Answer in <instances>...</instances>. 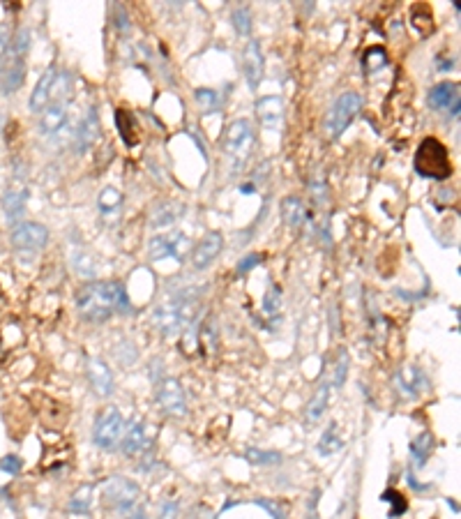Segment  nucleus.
<instances>
[{"label": "nucleus", "mask_w": 461, "mask_h": 519, "mask_svg": "<svg viewBox=\"0 0 461 519\" xmlns=\"http://www.w3.org/2000/svg\"><path fill=\"white\" fill-rule=\"evenodd\" d=\"M406 478H408V485L413 487V490H418V492H427L429 487H432V485H422V483H420L418 478L413 476V471H408V476H406Z\"/></svg>", "instance_id": "obj_46"}, {"label": "nucleus", "mask_w": 461, "mask_h": 519, "mask_svg": "<svg viewBox=\"0 0 461 519\" xmlns=\"http://www.w3.org/2000/svg\"><path fill=\"white\" fill-rule=\"evenodd\" d=\"M385 65H387V51L383 46H369V49L362 53V67L367 74L378 72V69H383Z\"/></svg>", "instance_id": "obj_33"}, {"label": "nucleus", "mask_w": 461, "mask_h": 519, "mask_svg": "<svg viewBox=\"0 0 461 519\" xmlns=\"http://www.w3.org/2000/svg\"><path fill=\"white\" fill-rule=\"evenodd\" d=\"M348 363H351V358H348V351L341 349L339 351V360H337V369H335V388H341V385L346 383V374H348Z\"/></svg>", "instance_id": "obj_40"}, {"label": "nucleus", "mask_w": 461, "mask_h": 519, "mask_svg": "<svg viewBox=\"0 0 461 519\" xmlns=\"http://www.w3.org/2000/svg\"><path fill=\"white\" fill-rule=\"evenodd\" d=\"M429 106L434 111H450L448 116L459 118V109H461V99H459V85L452 81H443L436 83L432 90H429Z\"/></svg>", "instance_id": "obj_12"}, {"label": "nucleus", "mask_w": 461, "mask_h": 519, "mask_svg": "<svg viewBox=\"0 0 461 519\" xmlns=\"http://www.w3.org/2000/svg\"><path fill=\"white\" fill-rule=\"evenodd\" d=\"M26 58H10L7 62V69L0 76V90H3V95H12V92H17L23 81H26Z\"/></svg>", "instance_id": "obj_22"}, {"label": "nucleus", "mask_w": 461, "mask_h": 519, "mask_svg": "<svg viewBox=\"0 0 461 519\" xmlns=\"http://www.w3.org/2000/svg\"><path fill=\"white\" fill-rule=\"evenodd\" d=\"M328 402H330V383H328V381H323V383L319 385V388H316L314 397L309 399V404H307V408H305L307 420H309V422L321 420V418H323V413H325V408H328Z\"/></svg>", "instance_id": "obj_26"}, {"label": "nucleus", "mask_w": 461, "mask_h": 519, "mask_svg": "<svg viewBox=\"0 0 461 519\" xmlns=\"http://www.w3.org/2000/svg\"><path fill=\"white\" fill-rule=\"evenodd\" d=\"M127 519H146V513H137V515H132V517H127Z\"/></svg>", "instance_id": "obj_49"}, {"label": "nucleus", "mask_w": 461, "mask_h": 519, "mask_svg": "<svg viewBox=\"0 0 461 519\" xmlns=\"http://www.w3.org/2000/svg\"><path fill=\"white\" fill-rule=\"evenodd\" d=\"M413 169H415L418 176L429 180H448L452 176L450 151L439 139L427 137L420 141L415 157H413Z\"/></svg>", "instance_id": "obj_2"}, {"label": "nucleus", "mask_w": 461, "mask_h": 519, "mask_svg": "<svg viewBox=\"0 0 461 519\" xmlns=\"http://www.w3.org/2000/svg\"><path fill=\"white\" fill-rule=\"evenodd\" d=\"M0 471L3 473H10V476H19L23 471V459L19 455H5L3 459H0Z\"/></svg>", "instance_id": "obj_41"}, {"label": "nucleus", "mask_w": 461, "mask_h": 519, "mask_svg": "<svg viewBox=\"0 0 461 519\" xmlns=\"http://www.w3.org/2000/svg\"><path fill=\"white\" fill-rule=\"evenodd\" d=\"M182 212H185V206L178 201H162V203H155V208L150 210V229H166V226L176 224L178 219L182 217Z\"/></svg>", "instance_id": "obj_21"}, {"label": "nucleus", "mask_w": 461, "mask_h": 519, "mask_svg": "<svg viewBox=\"0 0 461 519\" xmlns=\"http://www.w3.org/2000/svg\"><path fill=\"white\" fill-rule=\"evenodd\" d=\"M196 102H198V106H201L205 113H214L221 106L219 92L210 90V88H198L196 90Z\"/></svg>", "instance_id": "obj_37"}, {"label": "nucleus", "mask_w": 461, "mask_h": 519, "mask_svg": "<svg viewBox=\"0 0 461 519\" xmlns=\"http://www.w3.org/2000/svg\"><path fill=\"white\" fill-rule=\"evenodd\" d=\"M256 506H261V508H266L270 515H273L275 519H286V508L282 506L280 501H268V499H256L254 501Z\"/></svg>", "instance_id": "obj_42"}, {"label": "nucleus", "mask_w": 461, "mask_h": 519, "mask_svg": "<svg viewBox=\"0 0 461 519\" xmlns=\"http://www.w3.org/2000/svg\"><path fill=\"white\" fill-rule=\"evenodd\" d=\"M67 120H69L67 102L65 99H51L49 104L42 109V113H39V123H37L39 134L55 137L58 132L67 127Z\"/></svg>", "instance_id": "obj_11"}, {"label": "nucleus", "mask_w": 461, "mask_h": 519, "mask_svg": "<svg viewBox=\"0 0 461 519\" xmlns=\"http://www.w3.org/2000/svg\"><path fill=\"white\" fill-rule=\"evenodd\" d=\"M242 459L249 462L252 466H277L282 462V455L275 450H263V448H247L242 452Z\"/></svg>", "instance_id": "obj_31"}, {"label": "nucleus", "mask_w": 461, "mask_h": 519, "mask_svg": "<svg viewBox=\"0 0 461 519\" xmlns=\"http://www.w3.org/2000/svg\"><path fill=\"white\" fill-rule=\"evenodd\" d=\"M0 127H3V118H0Z\"/></svg>", "instance_id": "obj_50"}, {"label": "nucleus", "mask_w": 461, "mask_h": 519, "mask_svg": "<svg viewBox=\"0 0 461 519\" xmlns=\"http://www.w3.org/2000/svg\"><path fill=\"white\" fill-rule=\"evenodd\" d=\"M88 381L97 397H111L116 388V379L111 367L102 358H88Z\"/></svg>", "instance_id": "obj_15"}, {"label": "nucleus", "mask_w": 461, "mask_h": 519, "mask_svg": "<svg viewBox=\"0 0 461 519\" xmlns=\"http://www.w3.org/2000/svg\"><path fill=\"white\" fill-rule=\"evenodd\" d=\"M55 81H58V72H55V67H46V72L39 76V81L35 85L33 95H30V111L35 113H42V109L49 104V102L53 99V88H55Z\"/></svg>", "instance_id": "obj_20"}, {"label": "nucleus", "mask_w": 461, "mask_h": 519, "mask_svg": "<svg viewBox=\"0 0 461 519\" xmlns=\"http://www.w3.org/2000/svg\"><path fill=\"white\" fill-rule=\"evenodd\" d=\"M0 203H3L5 219L10 222V226H17L21 222L23 212H26L28 190L21 185H7V190L3 192V196H0Z\"/></svg>", "instance_id": "obj_14"}, {"label": "nucleus", "mask_w": 461, "mask_h": 519, "mask_svg": "<svg viewBox=\"0 0 461 519\" xmlns=\"http://www.w3.org/2000/svg\"><path fill=\"white\" fill-rule=\"evenodd\" d=\"M7 49H10V28L0 23V62H3Z\"/></svg>", "instance_id": "obj_44"}, {"label": "nucleus", "mask_w": 461, "mask_h": 519, "mask_svg": "<svg viewBox=\"0 0 461 519\" xmlns=\"http://www.w3.org/2000/svg\"><path fill=\"white\" fill-rule=\"evenodd\" d=\"M194 310H196V300H192V296H176L171 300L162 303L153 312V324L166 337L180 335L187 328L189 321H192Z\"/></svg>", "instance_id": "obj_3"}, {"label": "nucleus", "mask_w": 461, "mask_h": 519, "mask_svg": "<svg viewBox=\"0 0 461 519\" xmlns=\"http://www.w3.org/2000/svg\"><path fill=\"white\" fill-rule=\"evenodd\" d=\"M263 261V254H247L240 258V263H238V275H245L247 270L256 268V265Z\"/></svg>", "instance_id": "obj_43"}, {"label": "nucleus", "mask_w": 461, "mask_h": 519, "mask_svg": "<svg viewBox=\"0 0 461 519\" xmlns=\"http://www.w3.org/2000/svg\"><path fill=\"white\" fill-rule=\"evenodd\" d=\"M411 26L418 30L420 37H427L434 30V17L427 5H418L411 10Z\"/></svg>", "instance_id": "obj_32"}, {"label": "nucleus", "mask_w": 461, "mask_h": 519, "mask_svg": "<svg viewBox=\"0 0 461 519\" xmlns=\"http://www.w3.org/2000/svg\"><path fill=\"white\" fill-rule=\"evenodd\" d=\"M240 192H242V194H254V185H242V187H240Z\"/></svg>", "instance_id": "obj_47"}, {"label": "nucleus", "mask_w": 461, "mask_h": 519, "mask_svg": "<svg viewBox=\"0 0 461 519\" xmlns=\"http://www.w3.org/2000/svg\"><path fill=\"white\" fill-rule=\"evenodd\" d=\"M148 445H150V438H148L146 422H143V420H134L130 427H125L121 448H123V452L127 455V457H137V455L146 452Z\"/></svg>", "instance_id": "obj_19"}, {"label": "nucleus", "mask_w": 461, "mask_h": 519, "mask_svg": "<svg viewBox=\"0 0 461 519\" xmlns=\"http://www.w3.org/2000/svg\"><path fill=\"white\" fill-rule=\"evenodd\" d=\"M221 249H224V238H221L219 231H212V233L205 235V238L194 247L192 256H189V263H192L194 270L210 268L214 258L221 254Z\"/></svg>", "instance_id": "obj_13"}, {"label": "nucleus", "mask_w": 461, "mask_h": 519, "mask_svg": "<svg viewBox=\"0 0 461 519\" xmlns=\"http://www.w3.org/2000/svg\"><path fill=\"white\" fill-rule=\"evenodd\" d=\"M394 383L399 385V390L406 397H418L420 385L425 383V376L418 367H404L394 374Z\"/></svg>", "instance_id": "obj_25"}, {"label": "nucleus", "mask_w": 461, "mask_h": 519, "mask_svg": "<svg viewBox=\"0 0 461 519\" xmlns=\"http://www.w3.org/2000/svg\"><path fill=\"white\" fill-rule=\"evenodd\" d=\"M309 185H312L309 187V192H312L314 201L319 203V206H323V203L328 201V185H325V178L321 176V173H316Z\"/></svg>", "instance_id": "obj_38"}, {"label": "nucleus", "mask_w": 461, "mask_h": 519, "mask_svg": "<svg viewBox=\"0 0 461 519\" xmlns=\"http://www.w3.org/2000/svg\"><path fill=\"white\" fill-rule=\"evenodd\" d=\"M280 210L284 224H289L291 229H300V226H305L309 222V210L300 196H286V199H282Z\"/></svg>", "instance_id": "obj_23"}, {"label": "nucleus", "mask_w": 461, "mask_h": 519, "mask_svg": "<svg viewBox=\"0 0 461 519\" xmlns=\"http://www.w3.org/2000/svg\"><path fill=\"white\" fill-rule=\"evenodd\" d=\"M230 23H233L238 35L249 37V33H252V12H249V7H238V10H233V14H230Z\"/></svg>", "instance_id": "obj_36"}, {"label": "nucleus", "mask_w": 461, "mask_h": 519, "mask_svg": "<svg viewBox=\"0 0 461 519\" xmlns=\"http://www.w3.org/2000/svg\"><path fill=\"white\" fill-rule=\"evenodd\" d=\"M256 116H259L261 125H263V130L277 132L282 127V120H284V102H282V97H277V95L261 97L256 102Z\"/></svg>", "instance_id": "obj_17"}, {"label": "nucleus", "mask_w": 461, "mask_h": 519, "mask_svg": "<svg viewBox=\"0 0 461 519\" xmlns=\"http://www.w3.org/2000/svg\"><path fill=\"white\" fill-rule=\"evenodd\" d=\"M448 506H450V510H455V513H459V506L455 503V499H448Z\"/></svg>", "instance_id": "obj_48"}, {"label": "nucleus", "mask_w": 461, "mask_h": 519, "mask_svg": "<svg viewBox=\"0 0 461 519\" xmlns=\"http://www.w3.org/2000/svg\"><path fill=\"white\" fill-rule=\"evenodd\" d=\"M10 240L17 249L37 251L49 245V229L37 222H19L17 226H12Z\"/></svg>", "instance_id": "obj_10"}, {"label": "nucleus", "mask_w": 461, "mask_h": 519, "mask_svg": "<svg viewBox=\"0 0 461 519\" xmlns=\"http://www.w3.org/2000/svg\"><path fill=\"white\" fill-rule=\"evenodd\" d=\"M280 307H282V289L277 284H270V291L266 293V300H263V312L277 314Z\"/></svg>", "instance_id": "obj_39"}, {"label": "nucleus", "mask_w": 461, "mask_h": 519, "mask_svg": "<svg viewBox=\"0 0 461 519\" xmlns=\"http://www.w3.org/2000/svg\"><path fill=\"white\" fill-rule=\"evenodd\" d=\"M97 139H99V116H97V109L90 106L88 113H85L81 118V123H78V130L74 134V151L85 153Z\"/></svg>", "instance_id": "obj_18"}, {"label": "nucleus", "mask_w": 461, "mask_h": 519, "mask_svg": "<svg viewBox=\"0 0 461 519\" xmlns=\"http://www.w3.org/2000/svg\"><path fill=\"white\" fill-rule=\"evenodd\" d=\"M99 494H102V503L106 508L116 510V513H127V510L137 506V501L141 497V487L134 480H130V478L113 476L104 480Z\"/></svg>", "instance_id": "obj_6"}, {"label": "nucleus", "mask_w": 461, "mask_h": 519, "mask_svg": "<svg viewBox=\"0 0 461 519\" xmlns=\"http://www.w3.org/2000/svg\"><path fill=\"white\" fill-rule=\"evenodd\" d=\"M125 434V418L123 413L118 411L116 406L104 408L97 420H95L92 427V443L99 448V450H116L123 441Z\"/></svg>", "instance_id": "obj_7"}, {"label": "nucleus", "mask_w": 461, "mask_h": 519, "mask_svg": "<svg viewBox=\"0 0 461 519\" xmlns=\"http://www.w3.org/2000/svg\"><path fill=\"white\" fill-rule=\"evenodd\" d=\"M116 125H118V130H121V137L125 141V146L137 144V141H139V127H137V120H134V116L130 111L118 109V111H116Z\"/></svg>", "instance_id": "obj_30"}, {"label": "nucleus", "mask_w": 461, "mask_h": 519, "mask_svg": "<svg viewBox=\"0 0 461 519\" xmlns=\"http://www.w3.org/2000/svg\"><path fill=\"white\" fill-rule=\"evenodd\" d=\"M242 65H245V78L252 90H256L261 81H263V51H261L259 39H249L242 53Z\"/></svg>", "instance_id": "obj_16"}, {"label": "nucleus", "mask_w": 461, "mask_h": 519, "mask_svg": "<svg viewBox=\"0 0 461 519\" xmlns=\"http://www.w3.org/2000/svg\"><path fill=\"white\" fill-rule=\"evenodd\" d=\"M178 517V501H166L162 506L160 519H176Z\"/></svg>", "instance_id": "obj_45"}, {"label": "nucleus", "mask_w": 461, "mask_h": 519, "mask_svg": "<svg viewBox=\"0 0 461 519\" xmlns=\"http://www.w3.org/2000/svg\"><path fill=\"white\" fill-rule=\"evenodd\" d=\"M30 42H33V33L30 28H19L17 35L10 39V58H26L30 51Z\"/></svg>", "instance_id": "obj_34"}, {"label": "nucleus", "mask_w": 461, "mask_h": 519, "mask_svg": "<svg viewBox=\"0 0 461 519\" xmlns=\"http://www.w3.org/2000/svg\"><path fill=\"white\" fill-rule=\"evenodd\" d=\"M155 399H157V404L162 406V411L173 415V418H185L187 415V397H185V390H182V383L178 379L164 376V379L157 381Z\"/></svg>", "instance_id": "obj_8"}, {"label": "nucleus", "mask_w": 461, "mask_h": 519, "mask_svg": "<svg viewBox=\"0 0 461 519\" xmlns=\"http://www.w3.org/2000/svg\"><path fill=\"white\" fill-rule=\"evenodd\" d=\"M360 111H362V97L353 90L341 92L335 99V104L330 106L328 116H325V132H328V137L339 139Z\"/></svg>", "instance_id": "obj_5"}, {"label": "nucleus", "mask_w": 461, "mask_h": 519, "mask_svg": "<svg viewBox=\"0 0 461 519\" xmlns=\"http://www.w3.org/2000/svg\"><path fill=\"white\" fill-rule=\"evenodd\" d=\"M92 490L95 485H81L78 490L71 494V499L67 503V510L74 515H88L92 508Z\"/></svg>", "instance_id": "obj_29"}, {"label": "nucleus", "mask_w": 461, "mask_h": 519, "mask_svg": "<svg viewBox=\"0 0 461 519\" xmlns=\"http://www.w3.org/2000/svg\"><path fill=\"white\" fill-rule=\"evenodd\" d=\"M123 208V194L116 190V187H104L97 196V210L102 217H113L118 215Z\"/></svg>", "instance_id": "obj_28"}, {"label": "nucleus", "mask_w": 461, "mask_h": 519, "mask_svg": "<svg viewBox=\"0 0 461 519\" xmlns=\"http://www.w3.org/2000/svg\"><path fill=\"white\" fill-rule=\"evenodd\" d=\"M76 310L88 324H102L118 312H130V300L121 282H88L76 293Z\"/></svg>", "instance_id": "obj_1"}, {"label": "nucleus", "mask_w": 461, "mask_h": 519, "mask_svg": "<svg viewBox=\"0 0 461 519\" xmlns=\"http://www.w3.org/2000/svg\"><path fill=\"white\" fill-rule=\"evenodd\" d=\"M434 448H436V438L432 431H422L420 436H415L411 441V459L415 464L418 469H425L429 457L434 455Z\"/></svg>", "instance_id": "obj_24"}, {"label": "nucleus", "mask_w": 461, "mask_h": 519, "mask_svg": "<svg viewBox=\"0 0 461 519\" xmlns=\"http://www.w3.org/2000/svg\"><path fill=\"white\" fill-rule=\"evenodd\" d=\"M380 501H383V503H390V506H392V510L387 513V517H390V519L406 515L408 503H406V499H404V494H399L397 490H385L383 494H380Z\"/></svg>", "instance_id": "obj_35"}, {"label": "nucleus", "mask_w": 461, "mask_h": 519, "mask_svg": "<svg viewBox=\"0 0 461 519\" xmlns=\"http://www.w3.org/2000/svg\"><path fill=\"white\" fill-rule=\"evenodd\" d=\"M254 146H256V132H254V125L249 120H245V118H238V120H233L224 130L221 151L238 167H242L249 160Z\"/></svg>", "instance_id": "obj_4"}, {"label": "nucleus", "mask_w": 461, "mask_h": 519, "mask_svg": "<svg viewBox=\"0 0 461 519\" xmlns=\"http://www.w3.org/2000/svg\"><path fill=\"white\" fill-rule=\"evenodd\" d=\"M341 448H344V441H341L339 436V424L337 422H330L325 431L319 438V445H316V452L321 455V457H330V455L339 452Z\"/></svg>", "instance_id": "obj_27"}, {"label": "nucleus", "mask_w": 461, "mask_h": 519, "mask_svg": "<svg viewBox=\"0 0 461 519\" xmlns=\"http://www.w3.org/2000/svg\"><path fill=\"white\" fill-rule=\"evenodd\" d=\"M187 251H189V238L182 231L155 235V238L148 242L150 261H155V263L162 261V258H176V261H182Z\"/></svg>", "instance_id": "obj_9"}]
</instances>
